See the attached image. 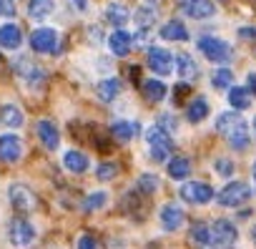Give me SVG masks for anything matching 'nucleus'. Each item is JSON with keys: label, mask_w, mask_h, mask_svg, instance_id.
Returning <instances> with one entry per match:
<instances>
[{"label": "nucleus", "mask_w": 256, "mask_h": 249, "mask_svg": "<svg viewBox=\"0 0 256 249\" xmlns=\"http://www.w3.org/2000/svg\"><path fill=\"white\" fill-rule=\"evenodd\" d=\"M196 48H198L211 63H228V61H231V48H228V43H224L221 38L204 36V38L196 41Z\"/></svg>", "instance_id": "f257e3e1"}, {"label": "nucleus", "mask_w": 256, "mask_h": 249, "mask_svg": "<svg viewBox=\"0 0 256 249\" xmlns=\"http://www.w3.org/2000/svg\"><path fill=\"white\" fill-rule=\"evenodd\" d=\"M248 199H251V186L244 181H228L216 196V201L221 206H241Z\"/></svg>", "instance_id": "f03ea898"}, {"label": "nucleus", "mask_w": 256, "mask_h": 249, "mask_svg": "<svg viewBox=\"0 0 256 249\" xmlns=\"http://www.w3.org/2000/svg\"><path fill=\"white\" fill-rule=\"evenodd\" d=\"M8 239H10V244H13L16 249H26V246L33 244L36 229H33V224L26 221V219H13L10 226H8Z\"/></svg>", "instance_id": "7ed1b4c3"}, {"label": "nucleus", "mask_w": 256, "mask_h": 249, "mask_svg": "<svg viewBox=\"0 0 256 249\" xmlns=\"http://www.w3.org/2000/svg\"><path fill=\"white\" fill-rule=\"evenodd\" d=\"M174 61H176V56L168 53L166 48H158V46L148 48V68L156 76H168L174 71Z\"/></svg>", "instance_id": "20e7f679"}, {"label": "nucleus", "mask_w": 256, "mask_h": 249, "mask_svg": "<svg viewBox=\"0 0 256 249\" xmlns=\"http://www.w3.org/2000/svg\"><path fill=\"white\" fill-rule=\"evenodd\" d=\"M181 199H186L188 204H208L214 199V189L204 181H186L181 186Z\"/></svg>", "instance_id": "39448f33"}, {"label": "nucleus", "mask_w": 256, "mask_h": 249, "mask_svg": "<svg viewBox=\"0 0 256 249\" xmlns=\"http://www.w3.org/2000/svg\"><path fill=\"white\" fill-rule=\"evenodd\" d=\"M238 239V231L236 226L228 221V219H216L214 226H211V244L216 246H228Z\"/></svg>", "instance_id": "423d86ee"}, {"label": "nucleus", "mask_w": 256, "mask_h": 249, "mask_svg": "<svg viewBox=\"0 0 256 249\" xmlns=\"http://www.w3.org/2000/svg\"><path fill=\"white\" fill-rule=\"evenodd\" d=\"M30 48L36 53H53L58 48V33L53 28H38V31H33Z\"/></svg>", "instance_id": "0eeeda50"}, {"label": "nucleus", "mask_w": 256, "mask_h": 249, "mask_svg": "<svg viewBox=\"0 0 256 249\" xmlns=\"http://www.w3.org/2000/svg\"><path fill=\"white\" fill-rule=\"evenodd\" d=\"M8 194H10V204L16 206V211H30V209H36V194L26 184H13L8 189Z\"/></svg>", "instance_id": "6e6552de"}, {"label": "nucleus", "mask_w": 256, "mask_h": 249, "mask_svg": "<svg viewBox=\"0 0 256 249\" xmlns=\"http://www.w3.org/2000/svg\"><path fill=\"white\" fill-rule=\"evenodd\" d=\"M181 11L194 21H206L216 13V6L211 0H181Z\"/></svg>", "instance_id": "1a4fd4ad"}, {"label": "nucleus", "mask_w": 256, "mask_h": 249, "mask_svg": "<svg viewBox=\"0 0 256 249\" xmlns=\"http://www.w3.org/2000/svg\"><path fill=\"white\" fill-rule=\"evenodd\" d=\"M23 154V144H20V136L16 134H6L0 136V159L6 164H16Z\"/></svg>", "instance_id": "9d476101"}, {"label": "nucleus", "mask_w": 256, "mask_h": 249, "mask_svg": "<svg viewBox=\"0 0 256 249\" xmlns=\"http://www.w3.org/2000/svg\"><path fill=\"white\" fill-rule=\"evenodd\" d=\"M108 48H110V53L113 56H118V58H126L128 53H131V48H134V36H128L126 31H113L110 36H108Z\"/></svg>", "instance_id": "9b49d317"}, {"label": "nucleus", "mask_w": 256, "mask_h": 249, "mask_svg": "<svg viewBox=\"0 0 256 249\" xmlns=\"http://www.w3.org/2000/svg\"><path fill=\"white\" fill-rule=\"evenodd\" d=\"M36 131H38V139H40V144H43L48 151H56V149H58V144H60V136H58V129H56V123H53V121H48V118L38 121Z\"/></svg>", "instance_id": "f8f14e48"}, {"label": "nucleus", "mask_w": 256, "mask_h": 249, "mask_svg": "<svg viewBox=\"0 0 256 249\" xmlns=\"http://www.w3.org/2000/svg\"><path fill=\"white\" fill-rule=\"evenodd\" d=\"M184 219H186V214H184V209L176 206V204H166V206L161 209V226H164L166 231H176L178 226H184Z\"/></svg>", "instance_id": "ddd939ff"}, {"label": "nucleus", "mask_w": 256, "mask_h": 249, "mask_svg": "<svg viewBox=\"0 0 256 249\" xmlns=\"http://www.w3.org/2000/svg\"><path fill=\"white\" fill-rule=\"evenodd\" d=\"M20 43H23V31H20L16 23L0 26V48L16 51V48H20Z\"/></svg>", "instance_id": "4468645a"}, {"label": "nucleus", "mask_w": 256, "mask_h": 249, "mask_svg": "<svg viewBox=\"0 0 256 249\" xmlns=\"http://www.w3.org/2000/svg\"><path fill=\"white\" fill-rule=\"evenodd\" d=\"M141 131V123L138 121H116L113 126H110V136L116 141H131L136 139Z\"/></svg>", "instance_id": "2eb2a0df"}, {"label": "nucleus", "mask_w": 256, "mask_h": 249, "mask_svg": "<svg viewBox=\"0 0 256 249\" xmlns=\"http://www.w3.org/2000/svg\"><path fill=\"white\" fill-rule=\"evenodd\" d=\"M156 16H158V0H146V3L136 11V26L138 28H151Z\"/></svg>", "instance_id": "dca6fc26"}, {"label": "nucleus", "mask_w": 256, "mask_h": 249, "mask_svg": "<svg viewBox=\"0 0 256 249\" xmlns=\"http://www.w3.org/2000/svg\"><path fill=\"white\" fill-rule=\"evenodd\" d=\"M106 21H108L113 28H120V26H126L128 21H131V11H128L123 3H110V6L106 8Z\"/></svg>", "instance_id": "f3484780"}, {"label": "nucleus", "mask_w": 256, "mask_h": 249, "mask_svg": "<svg viewBox=\"0 0 256 249\" xmlns=\"http://www.w3.org/2000/svg\"><path fill=\"white\" fill-rule=\"evenodd\" d=\"M53 8H56L53 0H30V3H28V18L40 23V21H46L53 13Z\"/></svg>", "instance_id": "a211bd4d"}, {"label": "nucleus", "mask_w": 256, "mask_h": 249, "mask_svg": "<svg viewBox=\"0 0 256 249\" xmlns=\"http://www.w3.org/2000/svg\"><path fill=\"white\" fill-rule=\"evenodd\" d=\"M241 123H244V118L238 116V111H228V113H221L216 118V131L221 136H228L236 126H241Z\"/></svg>", "instance_id": "6ab92c4d"}, {"label": "nucleus", "mask_w": 256, "mask_h": 249, "mask_svg": "<svg viewBox=\"0 0 256 249\" xmlns=\"http://www.w3.org/2000/svg\"><path fill=\"white\" fill-rule=\"evenodd\" d=\"M176 71H178V76L188 83V81H194L196 76H198V66H196V61L191 58V56H186V53H178L176 56Z\"/></svg>", "instance_id": "aec40b11"}, {"label": "nucleus", "mask_w": 256, "mask_h": 249, "mask_svg": "<svg viewBox=\"0 0 256 249\" xmlns=\"http://www.w3.org/2000/svg\"><path fill=\"white\" fill-rule=\"evenodd\" d=\"M23 111L18 108V106H13V103H8V106H3L0 108V123L3 126H8V129H18V126H23Z\"/></svg>", "instance_id": "412c9836"}, {"label": "nucleus", "mask_w": 256, "mask_h": 249, "mask_svg": "<svg viewBox=\"0 0 256 249\" xmlns=\"http://www.w3.org/2000/svg\"><path fill=\"white\" fill-rule=\"evenodd\" d=\"M146 141H148V146H174L171 134L161 126V123H154V126L146 129Z\"/></svg>", "instance_id": "4be33fe9"}, {"label": "nucleus", "mask_w": 256, "mask_h": 249, "mask_svg": "<svg viewBox=\"0 0 256 249\" xmlns=\"http://www.w3.org/2000/svg\"><path fill=\"white\" fill-rule=\"evenodd\" d=\"M96 93H98V98H100L103 103H110V101H116V96L120 93V81H118V78H106V81H100V83L96 86Z\"/></svg>", "instance_id": "5701e85b"}, {"label": "nucleus", "mask_w": 256, "mask_h": 249, "mask_svg": "<svg viewBox=\"0 0 256 249\" xmlns=\"http://www.w3.org/2000/svg\"><path fill=\"white\" fill-rule=\"evenodd\" d=\"M144 98L151 101V103H158L166 98V83L161 78H148L144 83Z\"/></svg>", "instance_id": "b1692460"}, {"label": "nucleus", "mask_w": 256, "mask_h": 249, "mask_svg": "<svg viewBox=\"0 0 256 249\" xmlns=\"http://www.w3.org/2000/svg\"><path fill=\"white\" fill-rule=\"evenodd\" d=\"M63 164H66V169H68L70 174H83V171L90 166V161H88V156H86L83 151H68V154L63 156Z\"/></svg>", "instance_id": "393cba45"}, {"label": "nucleus", "mask_w": 256, "mask_h": 249, "mask_svg": "<svg viewBox=\"0 0 256 249\" xmlns=\"http://www.w3.org/2000/svg\"><path fill=\"white\" fill-rule=\"evenodd\" d=\"M161 38L184 43V41H188V31H186V26H184L181 21H168V23L161 28Z\"/></svg>", "instance_id": "a878e982"}, {"label": "nucleus", "mask_w": 256, "mask_h": 249, "mask_svg": "<svg viewBox=\"0 0 256 249\" xmlns=\"http://www.w3.org/2000/svg\"><path fill=\"white\" fill-rule=\"evenodd\" d=\"M228 103H231L234 111L248 108V106H251V91H248V88H241V86L231 88V91H228Z\"/></svg>", "instance_id": "bb28decb"}, {"label": "nucleus", "mask_w": 256, "mask_h": 249, "mask_svg": "<svg viewBox=\"0 0 256 249\" xmlns=\"http://www.w3.org/2000/svg\"><path fill=\"white\" fill-rule=\"evenodd\" d=\"M206 116H208V103H206V98L196 96V98L188 103V108H186V118H188L191 123H198V121H204Z\"/></svg>", "instance_id": "cd10ccee"}, {"label": "nucleus", "mask_w": 256, "mask_h": 249, "mask_svg": "<svg viewBox=\"0 0 256 249\" xmlns=\"http://www.w3.org/2000/svg\"><path fill=\"white\" fill-rule=\"evenodd\" d=\"M228 146L231 149H236V151H244L248 144H251V139H248V129H246V123H241V126H236L228 136Z\"/></svg>", "instance_id": "c85d7f7f"}, {"label": "nucleus", "mask_w": 256, "mask_h": 249, "mask_svg": "<svg viewBox=\"0 0 256 249\" xmlns=\"http://www.w3.org/2000/svg\"><path fill=\"white\" fill-rule=\"evenodd\" d=\"M18 73L28 81V83H38L40 78H43V71L36 66V63H30V61H26L23 56H20V61H18Z\"/></svg>", "instance_id": "c756f323"}, {"label": "nucleus", "mask_w": 256, "mask_h": 249, "mask_svg": "<svg viewBox=\"0 0 256 249\" xmlns=\"http://www.w3.org/2000/svg\"><path fill=\"white\" fill-rule=\"evenodd\" d=\"M168 174H171V179H186V176L191 174V164H188V159L171 156V161H168Z\"/></svg>", "instance_id": "7c9ffc66"}, {"label": "nucleus", "mask_w": 256, "mask_h": 249, "mask_svg": "<svg viewBox=\"0 0 256 249\" xmlns=\"http://www.w3.org/2000/svg\"><path fill=\"white\" fill-rule=\"evenodd\" d=\"M231 81H234V73H231L228 68H218V71L211 76V86H214L216 91L228 88V86H231Z\"/></svg>", "instance_id": "2f4dec72"}, {"label": "nucleus", "mask_w": 256, "mask_h": 249, "mask_svg": "<svg viewBox=\"0 0 256 249\" xmlns=\"http://www.w3.org/2000/svg\"><path fill=\"white\" fill-rule=\"evenodd\" d=\"M191 239H194L196 244H201V246H208V244H211V226L196 224V226L191 229Z\"/></svg>", "instance_id": "473e14b6"}, {"label": "nucleus", "mask_w": 256, "mask_h": 249, "mask_svg": "<svg viewBox=\"0 0 256 249\" xmlns=\"http://www.w3.org/2000/svg\"><path fill=\"white\" fill-rule=\"evenodd\" d=\"M138 189L146 191V194H154V191L158 189V176H154V174H144V176L138 179Z\"/></svg>", "instance_id": "72a5a7b5"}, {"label": "nucleus", "mask_w": 256, "mask_h": 249, "mask_svg": "<svg viewBox=\"0 0 256 249\" xmlns=\"http://www.w3.org/2000/svg\"><path fill=\"white\" fill-rule=\"evenodd\" d=\"M106 191H96V194H90L88 199H86V211H96V209H100L103 204H106Z\"/></svg>", "instance_id": "f704fd0d"}, {"label": "nucleus", "mask_w": 256, "mask_h": 249, "mask_svg": "<svg viewBox=\"0 0 256 249\" xmlns=\"http://www.w3.org/2000/svg\"><path fill=\"white\" fill-rule=\"evenodd\" d=\"M118 174V166L116 164H100L98 169H96V176L100 179V181H108V179H113Z\"/></svg>", "instance_id": "c9c22d12"}, {"label": "nucleus", "mask_w": 256, "mask_h": 249, "mask_svg": "<svg viewBox=\"0 0 256 249\" xmlns=\"http://www.w3.org/2000/svg\"><path fill=\"white\" fill-rule=\"evenodd\" d=\"M174 146H151V159L154 161H168Z\"/></svg>", "instance_id": "e433bc0d"}, {"label": "nucleus", "mask_w": 256, "mask_h": 249, "mask_svg": "<svg viewBox=\"0 0 256 249\" xmlns=\"http://www.w3.org/2000/svg\"><path fill=\"white\" fill-rule=\"evenodd\" d=\"M0 16L3 18H13L16 16V3L13 0H0Z\"/></svg>", "instance_id": "4c0bfd02"}, {"label": "nucleus", "mask_w": 256, "mask_h": 249, "mask_svg": "<svg viewBox=\"0 0 256 249\" xmlns=\"http://www.w3.org/2000/svg\"><path fill=\"white\" fill-rule=\"evenodd\" d=\"M216 171H218V174H224V176H231L234 164H231L228 159H216Z\"/></svg>", "instance_id": "58836bf2"}, {"label": "nucleus", "mask_w": 256, "mask_h": 249, "mask_svg": "<svg viewBox=\"0 0 256 249\" xmlns=\"http://www.w3.org/2000/svg\"><path fill=\"white\" fill-rule=\"evenodd\" d=\"M186 93H188V83H178V86L174 88V96H176L174 101H176V103H178V101H184L181 96H186Z\"/></svg>", "instance_id": "ea45409f"}, {"label": "nucleus", "mask_w": 256, "mask_h": 249, "mask_svg": "<svg viewBox=\"0 0 256 249\" xmlns=\"http://www.w3.org/2000/svg\"><path fill=\"white\" fill-rule=\"evenodd\" d=\"M78 249H96V239H93V236H80Z\"/></svg>", "instance_id": "a19ab883"}, {"label": "nucleus", "mask_w": 256, "mask_h": 249, "mask_svg": "<svg viewBox=\"0 0 256 249\" xmlns=\"http://www.w3.org/2000/svg\"><path fill=\"white\" fill-rule=\"evenodd\" d=\"M238 36H241L244 41H256V28H241Z\"/></svg>", "instance_id": "79ce46f5"}, {"label": "nucleus", "mask_w": 256, "mask_h": 249, "mask_svg": "<svg viewBox=\"0 0 256 249\" xmlns=\"http://www.w3.org/2000/svg\"><path fill=\"white\" fill-rule=\"evenodd\" d=\"M158 123H161V126H164L168 134L174 131V121H171V116H161V121H158Z\"/></svg>", "instance_id": "37998d69"}, {"label": "nucleus", "mask_w": 256, "mask_h": 249, "mask_svg": "<svg viewBox=\"0 0 256 249\" xmlns=\"http://www.w3.org/2000/svg\"><path fill=\"white\" fill-rule=\"evenodd\" d=\"M70 6H73L76 11H86V6H88V3H86V0H70Z\"/></svg>", "instance_id": "c03bdc74"}, {"label": "nucleus", "mask_w": 256, "mask_h": 249, "mask_svg": "<svg viewBox=\"0 0 256 249\" xmlns=\"http://www.w3.org/2000/svg\"><path fill=\"white\" fill-rule=\"evenodd\" d=\"M248 88L256 93V73H248Z\"/></svg>", "instance_id": "a18cd8bd"}, {"label": "nucleus", "mask_w": 256, "mask_h": 249, "mask_svg": "<svg viewBox=\"0 0 256 249\" xmlns=\"http://www.w3.org/2000/svg\"><path fill=\"white\" fill-rule=\"evenodd\" d=\"M251 236H254V244H256V226L251 229Z\"/></svg>", "instance_id": "49530a36"}, {"label": "nucleus", "mask_w": 256, "mask_h": 249, "mask_svg": "<svg viewBox=\"0 0 256 249\" xmlns=\"http://www.w3.org/2000/svg\"><path fill=\"white\" fill-rule=\"evenodd\" d=\"M254 179H256V161H254Z\"/></svg>", "instance_id": "de8ad7c7"}, {"label": "nucleus", "mask_w": 256, "mask_h": 249, "mask_svg": "<svg viewBox=\"0 0 256 249\" xmlns=\"http://www.w3.org/2000/svg\"><path fill=\"white\" fill-rule=\"evenodd\" d=\"M254 131H256V118H254Z\"/></svg>", "instance_id": "09e8293b"}]
</instances>
